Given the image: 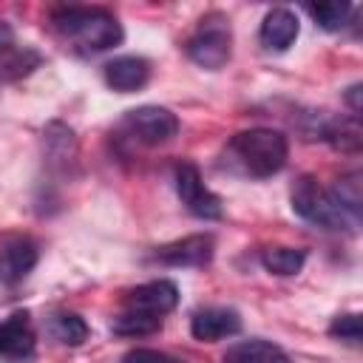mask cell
I'll return each instance as SVG.
<instances>
[{
    "instance_id": "11",
    "label": "cell",
    "mask_w": 363,
    "mask_h": 363,
    "mask_svg": "<svg viewBox=\"0 0 363 363\" xmlns=\"http://www.w3.org/2000/svg\"><path fill=\"white\" fill-rule=\"evenodd\" d=\"M34 326L31 315L11 312L6 320H0V357L6 360H28L34 354Z\"/></svg>"
},
{
    "instance_id": "2",
    "label": "cell",
    "mask_w": 363,
    "mask_h": 363,
    "mask_svg": "<svg viewBox=\"0 0 363 363\" xmlns=\"http://www.w3.org/2000/svg\"><path fill=\"white\" fill-rule=\"evenodd\" d=\"M230 153L244 167V173H250L255 179H269L286 164L289 142L281 130L250 128V130H238L230 139Z\"/></svg>"
},
{
    "instance_id": "22",
    "label": "cell",
    "mask_w": 363,
    "mask_h": 363,
    "mask_svg": "<svg viewBox=\"0 0 363 363\" xmlns=\"http://www.w3.org/2000/svg\"><path fill=\"white\" fill-rule=\"evenodd\" d=\"M11 48H14V31H11V26L6 20H0V57L6 51H11Z\"/></svg>"
},
{
    "instance_id": "23",
    "label": "cell",
    "mask_w": 363,
    "mask_h": 363,
    "mask_svg": "<svg viewBox=\"0 0 363 363\" xmlns=\"http://www.w3.org/2000/svg\"><path fill=\"white\" fill-rule=\"evenodd\" d=\"M346 102H349V108H352V116L357 119V113H360V85H352V88L346 91Z\"/></svg>"
},
{
    "instance_id": "15",
    "label": "cell",
    "mask_w": 363,
    "mask_h": 363,
    "mask_svg": "<svg viewBox=\"0 0 363 363\" xmlns=\"http://www.w3.org/2000/svg\"><path fill=\"white\" fill-rule=\"evenodd\" d=\"M306 250L298 247H269L261 252V264L272 275H298L303 269Z\"/></svg>"
},
{
    "instance_id": "17",
    "label": "cell",
    "mask_w": 363,
    "mask_h": 363,
    "mask_svg": "<svg viewBox=\"0 0 363 363\" xmlns=\"http://www.w3.org/2000/svg\"><path fill=\"white\" fill-rule=\"evenodd\" d=\"M48 332L62 346H79L88 337V323L79 315H74V312H57L48 320Z\"/></svg>"
},
{
    "instance_id": "12",
    "label": "cell",
    "mask_w": 363,
    "mask_h": 363,
    "mask_svg": "<svg viewBox=\"0 0 363 363\" xmlns=\"http://www.w3.org/2000/svg\"><path fill=\"white\" fill-rule=\"evenodd\" d=\"M102 77L108 82V88L119 91V94H130L147 85L150 79V62L145 57L136 54H125V57H113L111 62H105Z\"/></svg>"
},
{
    "instance_id": "14",
    "label": "cell",
    "mask_w": 363,
    "mask_h": 363,
    "mask_svg": "<svg viewBox=\"0 0 363 363\" xmlns=\"http://www.w3.org/2000/svg\"><path fill=\"white\" fill-rule=\"evenodd\" d=\"M224 363H292L289 354L272 340H241L224 352Z\"/></svg>"
},
{
    "instance_id": "20",
    "label": "cell",
    "mask_w": 363,
    "mask_h": 363,
    "mask_svg": "<svg viewBox=\"0 0 363 363\" xmlns=\"http://www.w3.org/2000/svg\"><path fill=\"white\" fill-rule=\"evenodd\" d=\"M329 335L337 337V340H346V343H360V335H363L360 315H357V312H343V315H337V318L329 323Z\"/></svg>"
},
{
    "instance_id": "10",
    "label": "cell",
    "mask_w": 363,
    "mask_h": 363,
    "mask_svg": "<svg viewBox=\"0 0 363 363\" xmlns=\"http://www.w3.org/2000/svg\"><path fill=\"white\" fill-rule=\"evenodd\" d=\"M190 332L201 343H216L221 337L241 332V315L230 306H204L196 309L190 318Z\"/></svg>"
},
{
    "instance_id": "8",
    "label": "cell",
    "mask_w": 363,
    "mask_h": 363,
    "mask_svg": "<svg viewBox=\"0 0 363 363\" xmlns=\"http://www.w3.org/2000/svg\"><path fill=\"white\" fill-rule=\"evenodd\" d=\"M40 250L28 235H6L0 241V284H20L37 264Z\"/></svg>"
},
{
    "instance_id": "21",
    "label": "cell",
    "mask_w": 363,
    "mask_h": 363,
    "mask_svg": "<svg viewBox=\"0 0 363 363\" xmlns=\"http://www.w3.org/2000/svg\"><path fill=\"white\" fill-rule=\"evenodd\" d=\"M119 363H179V360H176V357H170V354H164V352H159V349L136 346V349L125 352Z\"/></svg>"
},
{
    "instance_id": "9",
    "label": "cell",
    "mask_w": 363,
    "mask_h": 363,
    "mask_svg": "<svg viewBox=\"0 0 363 363\" xmlns=\"http://www.w3.org/2000/svg\"><path fill=\"white\" fill-rule=\"evenodd\" d=\"M179 303V286L167 278H156V281H147L136 289H130L125 295V309H133V312H147V315H167L173 312Z\"/></svg>"
},
{
    "instance_id": "1",
    "label": "cell",
    "mask_w": 363,
    "mask_h": 363,
    "mask_svg": "<svg viewBox=\"0 0 363 363\" xmlns=\"http://www.w3.org/2000/svg\"><path fill=\"white\" fill-rule=\"evenodd\" d=\"M54 31L79 54H99L122 43V23L99 6H62L51 11Z\"/></svg>"
},
{
    "instance_id": "19",
    "label": "cell",
    "mask_w": 363,
    "mask_h": 363,
    "mask_svg": "<svg viewBox=\"0 0 363 363\" xmlns=\"http://www.w3.org/2000/svg\"><path fill=\"white\" fill-rule=\"evenodd\" d=\"M329 193L335 196V201H337L352 218H360V201H363V196H360V176H357V173H349V176L337 179V184H335Z\"/></svg>"
},
{
    "instance_id": "5",
    "label": "cell",
    "mask_w": 363,
    "mask_h": 363,
    "mask_svg": "<svg viewBox=\"0 0 363 363\" xmlns=\"http://www.w3.org/2000/svg\"><path fill=\"white\" fill-rule=\"evenodd\" d=\"M122 128L142 145H164L179 133V116L162 105H139L130 108L122 119Z\"/></svg>"
},
{
    "instance_id": "18",
    "label": "cell",
    "mask_w": 363,
    "mask_h": 363,
    "mask_svg": "<svg viewBox=\"0 0 363 363\" xmlns=\"http://www.w3.org/2000/svg\"><path fill=\"white\" fill-rule=\"evenodd\" d=\"M306 11L315 17V23L323 31H340L349 23L352 6L349 3H318V6H306Z\"/></svg>"
},
{
    "instance_id": "13",
    "label": "cell",
    "mask_w": 363,
    "mask_h": 363,
    "mask_svg": "<svg viewBox=\"0 0 363 363\" xmlns=\"http://www.w3.org/2000/svg\"><path fill=\"white\" fill-rule=\"evenodd\" d=\"M301 23L295 17V11L289 9H272L264 14L261 28H258V40L267 51H286L295 40H298Z\"/></svg>"
},
{
    "instance_id": "3",
    "label": "cell",
    "mask_w": 363,
    "mask_h": 363,
    "mask_svg": "<svg viewBox=\"0 0 363 363\" xmlns=\"http://www.w3.org/2000/svg\"><path fill=\"white\" fill-rule=\"evenodd\" d=\"M289 201H292V210L309 224H318L326 230H354L357 227V218H352L335 201V196L326 187H320L318 179H312V176L295 179V184L289 190Z\"/></svg>"
},
{
    "instance_id": "16",
    "label": "cell",
    "mask_w": 363,
    "mask_h": 363,
    "mask_svg": "<svg viewBox=\"0 0 363 363\" xmlns=\"http://www.w3.org/2000/svg\"><path fill=\"white\" fill-rule=\"evenodd\" d=\"M162 329V318L156 315H147V312H133V309H125L122 315H116L111 320V332L113 335H122V337H142V335H153Z\"/></svg>"
},
{
    "instance_id": "4",
    "label": "cell",
    "mask_w": 363,
    "mask_h": 363,
    "mask_svg": "<svg viewBox=\"0 0 363 363\" xmlns=\"http://www.w3.org/2000/svg\"><path fill=\"white\" fill-rule=\"evenodd\" d=\"M187 57L207 68V71H218L230 62L233 54V28H230V17L221 11H210L199 20V28L190 34L187 40Z\"/></svg>"
},
{
    "instance_id": "6",
    "label": "cell",
    "mask_w": 363,
    "mask_h": 363,
    "mask_svg": "<svg viewBox=\"0 0 363 363\" xmlns=\"http://www.w3.org/2000/svg\"><path fill=\"white\" fill-rule=\"evenodd\" d=\"M173 182H176V193H179L182 204L187 207V213H193L196 218H204V221L221 218V213H224L221 199L201 182V173H199V167L193 162L176 164Z\"/></svg>"
},
{
    "instance_id": "7",
    "label": "cell",
    "mask_w": 363,
    "mask_h": 363,
    "mask_svg": "<svg viewBox=\"0 0 363 363\" xmlns=\"http://www.w3.org/2000/svg\"><path fill=\"white\" fill-rule=\"evenodd\" d=\"M216 252V241L210 233H196V235H184L179 241H170L164 247H159L153 252L156 261L167 264V267H207L213 261Z\"/></svg>"
}]
</instances>
